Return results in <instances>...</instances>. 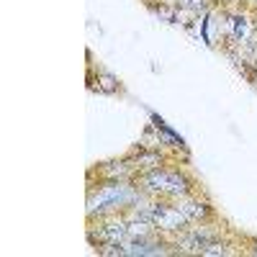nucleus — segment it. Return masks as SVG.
<instances>
[{"label":"nucleus","mask_w":257,"mask_h":257,"mask_svg":"<svg viewBox=\"0 0 257 257\" xmlns=\"http://www.w3.org/2000/svg\"><path fill=\"white\" fill-rule=\"evenodd\" d=\"M147 188L160 190V193H173V196H185L188 193V180L178 173H167V170H157V173L147 175Z\"/></svg>","instance_id":"obj_1"},{"label":"nucleus","mask_w":257,"mask_h":257,"mask_svg":"<svg viewBox=\"0 0 257 257\" xmlns=\"http://www.w3.org/2000/svg\"><path fill=\"white\" fill-rule=\"evenodd\" d=\"M134 198V190L126 185H105L98 196L90 198V213L98 208H113V206H123Z\"/></svg>","instance_id":"obj_2"},{"label":"nucleus","mask_w":257,"mask_h":257,"mask_svg":"<svg viewBox=\"0 0 257 257\" xmlns=\"http://www.w3.org/2000/svg\"><path fill=\"white\" fill-rule=\"evenodd\" d=\"M152 224H157L160 229L178 231L188 224V216L180 208H173V206H152Z\"/></svg>","instance_id":"obj_3"},{"label":"nucleus","mask_w":257,"mask_h":257,"mask_svg":"<svg viewBox=\"0 0 257 257\" xmlns=\"http://www.w3.org/2000/svg\"><path fill=\"white\" fill-rule=\"evenodd\" d=\"M180 211L185 213L188 219H203V216H208V206H203V203H198V201H185V203H180Z\"/></svg>","instance_id":"obj_4"},{"label":"nucleus","mask_w":257,"mask_h":257,"mask_svg":"<svg viewBox=\"0 0 257 257\" xmlns=\"http://www.w3.org/2000/svg\"><path fill=\"white\" fill-rule=\"evenodd\" d=\"M231 31H234V36H237V39H244V36L249 34L247 18H244V16H234V18H231Z\"/></svg>","instance_id":"obj_5"},{"label":"nucleus","mask_w":257,"mask_h":257,"mask_svg":"<svg viewBox=\"0 0 257 257\" xmlns=\"http://www.w3.org/2000/svg\"><path fill=\"white\" fill-rule=\"evenodd\" d=\"M201 254H226V247L219 244V242H208V244L201 249Z\"/></svg>","instance_id":"obj_6"},{"label":"nucleus","mask_w":257,"mask_h":257,"mask_svg":"<svg viewBox=\"0 0 257 257\" xmlns=\"http://www.w3.org/2000/svg\"><path fill=\"white\" fill-rule=\"evenodd\" d=\"M118 88L116 85V80L111 77V75H100V90H105V93H113Z\"/></svg>","instance_id":"obj_7"},{"label":"nucleus","mask_w":257,"mask_h":257,"mask_svg":"<svg viewBox=\"0 0 257 257\" xmlns=\"http://www.w3.org/2000/svg\"><path fill=\"white\" fill-rule=\"evenodd\" d=\"M188 8H193V11H206V0H190V3H185Z\"/></svg>","instance_id":"obj_8"}]
</instances>
